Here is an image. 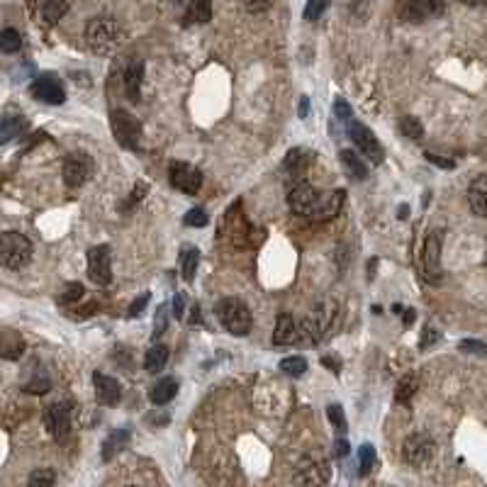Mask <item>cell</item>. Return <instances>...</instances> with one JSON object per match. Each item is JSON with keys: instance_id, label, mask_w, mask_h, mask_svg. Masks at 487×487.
Segmentation results:
<instances>
[{"instance_id": "1", "label": "cell", "mask_w": 487, "mask_h": 487, "mask_svg": "<svg viewBox=\"0 0 487 487\" xmlns=\"http://www.w3.org/2000/svg\"><path fill=\"white\" fill-rule=\"evenodd\" d=\"M86 44L97 57H110L117 52L122 44V30H120L117 20L108 15L93 17L86 25Z\"/></svg>"}, {"instance_id": "2", "label": "cell", "mask_w": 487, "mask_h": 487, "mask_svg": "<svg viewBox=\"0 0 487 487\" xmlns=\"http://www.w3.org/2000/svg\"><path fill=\"white\" fill-rule=\"evenodd\" d=\"M215 314L220 324L234 336H247L254 327L251 307L241 298H225L215 305Z\"/></svg>"}, {"instance_id": "3", "label": "cell", "mask_w": 487, "mask_h": 487, "mask_svg": "<svg viewBox=\"0 0 487 487\" xmlns=\"http://www.w3.org/2000/svg\"><path fill=\"white\" fill-rule=\"evenodd\" d=\"M225 229L229 234V241L234 244L236 249H254L261 244L263 234L261 229H254L251 222L244 217L241 212V200H236L229 210L225 212Z\"/></svg>"}, {"instance_id": "4", "label": "cell", "mask_w": 487, "mask_h": 487, "mask_svg": "<svg viewBox=\"0 0 487 487\" xmlns=\"http://www.w3.org/2000/svg\"><path fill=\"white\" fill-rule=\"evenodd\" d=\"M32 261V241L20 231L0 234V266L8 271H20Z\"/></svg>"}, {"instance_id": "5", "label": "cell", "mask_w": 487, "mask_h": 487, "mask_svg": "<svg viewBox=\"0 0 487 487\" xmlns=\"http://www.w3.org/2000/svg\"><path fill=\"white\" fill-rule=\"evenodd\" d=\"M334 314H336V305L334 303H322L312 309L309 317L303 319V324H298V332H300V341L298 344H307V346H314L319 338L327 334V329L332 327L334 322Z\"/></svg>"}, {"instance_id": "6", "label": "cell", "mask_w": 487, "mask_h": 487, "mask_svg": "<svg viewBox=\"0 0 487 487\" xmlns=\"http://www.w3.org/2000/svg\"><path fill=\"white\" fill-rule=\"evenodd\" d=\"M441 249H443V234L439 229L429 231L421 247V273L429 283L441 280Z\"/></svg>"}, {"instance_id": "7", "label": "cell", "mask_w": 487, "mask_h": 487, "mask_svg": "<svg viewBox=\"0 0 487 487\" xmlns=\"http://www.w3.org/2000/svg\"><path fill=\"white\" fill-rule=\"evenodd\" d=\"M110 127L117 139L120 146L124 149H139V139H142V127H139L137 117L129 115L127 110H113L110 113Z\"/></svg>"}, {"instance_id": "8", "label": "cell", "mask_w": 487, "mask_h": 487, "mask_svg": "<svg viewBox=\"0 0 487 487\" xmlns=\"http://www.w3.org/2000/svg\"><path fill=\"white\" fill-rule=\"evenodd\" d=\"M443 6H446V0H400L397 3V15H400V20L419 25V22L441 15Z\"/></svg>"}, {"instance_id": "9", "label": "cell", "mask_w": 487, "mask_h": 487, "mask_svg": "<svg viewBox=\"0 0 487 487\" xmlns=\"http://www.w3.org/2000/svg\"><path fill=\"white\" fill-rule=\"evenodd\" d=\"M434 453H436L434 439L429 434H421V431L407 436L405 443H402V458H405V463H410L414 468L426 466L434 458Z\"/></svg>"}, {"instance_id": "10", "label": "cell", "mask_w": 487, "mask_h": 487, "mask_svg": "<svg viewBox=\"0 0 487 487\" xmlns=\"http://www.w3.org/2000/svg\"><path fill=\"white\" fill-rule=\"evenodd\" d=\"M88 278L95 285H108L113 280V251L108 244L88 249Z\"/></svg>"}, {"instance_id": "11", "label": "cell", "mask_w": 487, "mask_h": 487, "mask_svg": "<svg viewBox=\"0 0 487 487\" xmlns=\"http://www.w3.org/2000/svg\"><path fill=\"white\" fill-rule=\"evenodd\" d=\"M349 137H351V142L356 144V149H359L370 164L373 166L383 164V156H385L383 146H380L378 137H375L363 122H349Z\"/></svg>"}, {"instance_id": "12", "label": "cell", "mask_w": 487, "mask_h": 487, "mask_svg": "<svg viewBox=\"0 0 487 487\" xmlns=\"http://www.w3.org/2000/svg\"><path fill=\"white\" fill-rule=\"evenodd\" d=\"M71 419H73V407L71 402H54L52 407H46L44 412V426L46 431L57 439V441H66L68 431H71Z\"/></svg>"}, {"instance_id": "13", "label": "cell", "mask_w": 487, "mask_h": 487, "mask_svg": "<svg viewBox=\"0 0 487 487\" xmlns=\"http://www.w3.org/2000/svg\"><path fill=\"white\" fill-rule=\"evenodd\" d=\"M319 198H322V195L317 193L314 185L300 180V183L287 193V207L298 217H312L319 205Z\"/></svg>"}, {"instance_id": "14", "label": "cell", "mask_w": 487, "mask_h": 487, "mask_svg": "<svg viewBox=\"0 0 487 487\" xmlns=\"http://www.w3.org/2000/svg\"><path fill=\"white\" fill-rule=\"evenodd\" d=\"M169 175H171L173 188H178L180 193H185V195H195L202 188V173L195 169V166L185 164V161H173Z\"/></svg>"}, {"instance_id": "15", "label": "cell", "mask_w": 487, "mask_h": 487, "mask_svg": "<svg viewBox=\"0 0 487 487\" xmlns=\"http://www.w3.org/2000/svg\"><path fill=\"white\" fill-rule=\"evenodd\" d=\"M30 93H32V97H37V100L44 105H64L66 103V90H64V86L59 83L57 76H49V73L37 78V81L32 83Z\"/></svg>"}, {"instance_id": "16", "label": "cell", "mask_w": 487, "mask_h": 487, "mask_svg": "<svg viewBox=\"0 0 487 487\" xmlns=\"http://www.w3.org/2000/svg\"><path fill=\"white\" fill-rule=\"evenodd\" d=\"M329 477L327 463L317 461V458H303L295 468V480L303 487H322Z\"/></svg>"}, {"instance_id": "17", "label": "cell", "mask_w": 487, "mask_h": 487, "mask_svg": "<svg viewBox=\"0 0 487 487\" xmlns=\"http://www.w3.org/2000/svg\"><path fill=\"white\" fill-rule=\"evenodd\" d=\"M93 171V159L86 154H71L64 161V183L68 188H81Z\"/></svg>"}, {"instance_id": "18", "label": "cell", "mask_w": 487, "mask_h": 487, "mask_svg": "<svg viewBox=\"0 0 487 487\" xmlns=\"http://www.w3.org/2000/svg\"><path fill=\"white\" fill-rule=\"evenodd\" d=\"M93 385H95V395L100 405H105V407L120 405V400H122V388H120V383L115 378H110V375L97 370V373H93Z\"/></svg>"}, {"instance_id": "19", "label": "cell", "mask_w": 487, "mask_h": 487, "mask_svg": "<svg viewBox=\"0 0 487 487\" xmlns=\"http://www.w3.org/2000/svg\"><path fill=\"white\" fill-rule=\"evenodd\" d=\"M309 161H312V151L298 146V149H290L285 154V161H283V171H285L287 178L303 180V175L307 173V169H309Z\"/></svg>"}, {"instance_id": "20", "label": "cell", "mask_w": 487, "mask_h": 487, "mask_svg": "<svg viewBox=\"0 0 487 487\" xmlns=\"http://www.w3.org/2000/svg\"><path fill=\"white\" fill-rule=\"evenodd\" d=\"M300 341L298 322L290 314H278L276 319V332H273V344L276 346H292Z\"/></svg>"}, {"instance_id": "21", "label": "cell", "mask_w": 487, "mask_h": 487, "mask_svg": "<svg viewBox=\"0 0 487 487\" xmlns=\"http://www.w3.org/2000/svg\"><path fill=\"white\" fill-rule=\"evenodd\" d=\"M344 200H346L344 190H332L329 195H322V198H319L317 210H314L312 217H314V220H319V222L334 220V217L341 212V205H344Z\"/></svg>"}, {"instance_id": "22", "label": "cell", "mask_w": 487, "mask_h": 487, "mask_svg": "<svg viewBox=\"0 0 487 487\" xmlns=\"http://www.w3.org/2000/svg\"><path fill=\"white\" fill-rule=\"evenodd\" d=\"M142 81H144V61L142 59H134L124 68V93H127V97L132 103L142 100Z\"/></svg>"}, {"instance_id": "23", "label": "cell", "mask_w": 487, "mask_h": 487, "mask_svg": "<svg viewBox=\"0 0 487 487\" xmlns=\"http://www.w3.org/2000/svg\"><path fill=\"white\" fill-rule=\"evenodd\" d=\"M468 205L477 217H487V173L477 175L468 188Z\"/></svg>"}, {"instance_id": "24", "label": "cell", "mask_w": 487, "mask_h": 487, "mask_svg": "<svg viewBox=\"0 0 487 487\" xmlns=\"http://www.w3.org/2000/svg\"><path fill=\"white\" fill-rule=\"evenodd\" d=\"M338 159H341V166H344V171L354 180H365V178H368V166L363 164V159H361V156L356 154L354 149H344L341 154H338Z\"/></svg>"}, {"instance_id": "25", "label": "cell", "mask_w": 487, "mask_h": 487, "mask_svg": "<svg viewBox=\"0 0 487 487\" xmlns=\"http://www.w3.org/2000/svg\"><path fill=\"white\" fill-rule=\"evenodd\" d=\"M212 17V3L210 0H190L188 10L183 15L185 25H205Z\"/></svg>"}, {"instance_id": "26", "label": "cell", "mask_w": 487, "mask_h": 487, "mask_svg": "<svg viewBox=\"0 0 487 487\" xmlns=\"http://www.w3.org/2000/svg\"><path fill=\"white\" fill-rule=\"evenodd\" d=\"M25 351V341L15 332H0V359H20Z\"/></svg>"}, {"instance_id": "27", "label": "cell", "mask_w": 487, "mask_h": 487, "mask_svg": "<svg viewBox=\"0 0 487 487\" xmlns=\"http://www.w3.org/2000/svg\"><path fill=\"white\" fill-rule=\"evenodd\" d=\"M129 443V431L127 429H117L113 431V434L108 436L103 441V461H113L115 456H120V453L127 448Z\"/></svg>"}, {"instance_id": "28", "label": "cell", "mask_w": 487, "mask_h": 487, "mask_svg": "<svg viewBox=\"0 0 487 487\" xmlns=\"http://www.w3.org/2000/svg\"><path fill=\"white\" fill-rule=\"evenodd\" d=\"M175 395H178V380L175 378H164L151 388V402L154 405H169Z\"/></svg>"}, {"instance_id": "29", "label": "cell", "mask_w": 487, "mask_h": 487, "mask_svg": "<svg viewBox=\"0 0 487 487\" xmlns=\"http://www.w3.org/2000/svg\"><path fill=\"white\" fill-rule=\"evenodd\" d=\"M27 129V120L22 115H15V117H3L0 120V144L10 142V139H17L22 132Z\"/></svg>"}, {"instance_id": "30", "label": "cell", "mask_w": 487, "mask_h": 487, "mask_svg": "<svg viewBox=\"0 0 487 487\" xmlns=\"http://www.w3.org/2000/svg\"><path fill=\"white\" fill-rule=\"evenodd\" d=\"M417 390H419V375L417 373L402 375V380L397 383V390H395V400L400 402V405H407V402L417 395Z\"/></svg>"}, {"instance_id": "31", "label": "cell", "mask_w": 487, "mask_h": 487, "mask_svg": "<svg viewBox=\"0 0 487 487\" xmlns=\"http://www.w3.org/2000/svg\"><path fill=\"white\" fill-rule=\"evenodd\" d=\"M166 361H169V346L156 344V346H151V349L146 351L144 368L149 370V373H161V370H164V365H166Z\"/></svg>"}, {"instance_id": "32", "label": "cell", "mask_w": 487, "mask_h": 487, "mask_svg": "<svg viewBox=\"0 0 487 487\" xmlns=\"http://www.w3.org/2000/svg\"><path fill=\"white\" fill-rule=\"evenodd\" d=\"M66 12H68L66 0H46L44 6H41V20H44L46 25H57Z\"/></svg>"}, {"instance_id": "33", "label": "cell", "mask_w": 487, "mask_h": 487, "mask_svg": "<svg viewBox=\"0 0 487 487\" xmlns=\"http://www.w3.org/2000/svg\"><path fill=\"white\" fill-rule=\"evenodd\" d=\"M198 263H200V251L198 249H185L180 254V271H183V278L185 280H193L195 278V271H198Z\"/></svg>"}, {"instance_id": "34", "label": "cell", "mask_w": 487, "mask_h": 487, "mask_svg": "<svg viewBox=\"0 0 487 487\" xmlns=\"http://www.w3.org/2000/svg\"><path fill=\"white\" fill-rule=\"evenodd\" d=\"M22 46V37L17 30H12V27H6V30L0 32V52L6 54H15L20 52Z\"/></svg>"}, {"instance_id": "35", "label": "cell", "mask_w": 487, "mask_h": 487, "mask_svg": "<svg viewBox=\"0 0 487 487\" xmlns=\"http://www.w3.org/2000/svg\"><path fill=\"white\" fill-rule=\"evenodd\" d=\"M57 482V472L52 468H37L27 480V487H54Z\"/></svg>"}, {"instance_id": "36", "label": "cell", "mask_w": 487, "mask_h": 487, "mask_svg": "<svg viewBox=\"0 0 487 487\" xmlns=\"http://www.w3.org/2000/svg\"><path fill=\"white\" fill-rule=\"evenodd\" d=\"M280 370L285 375H303L305 370H307V361L303 359V356H287V359L280 361Z\"/></svg>"}, {"instance_id": "37", "label": "cell", "mask_w": 487, "mask_h": 487, "mask_svg": "<svg viewBox=\"0 0 487 487\" xmlns=\"http://www.w3.org/2000/svg\"><path fill=\"white\" fill-rule=\"evenodd\" d=\"M375 466V448L370 443H363L359 451V472L361 475H368Z\"/></svg>"}, {"instance_id": "38", "label": "cell", "mask_w": 487, "mask_h": 487, "mask_svg": "<svg viewBox=\"0 0 487 487\" xmlns=\"http://www.w3.org/2000/svg\"><path fill=\"white\" fill-rule=\"evenodd\" d=\"M400 132L410 139H421L424 137V127L417 117H402L400 120Z\"/></svg>"}, {"instance_id": "39", "label": "cell", "mask_w": 487, "mask_h": 487, "mask_svg": "<svg viewBox=\"0 0 487 487\" xmlns=\"http://www.w3.org/2000/svg\"><path fill=\"white\" fill-rule=\"evenodd\" d=\"M458 351L487 359V344H485V341H475V338H463L461 344H458Z\"/></svg>"}, {"instance_id": "40", "label": "cell", "mask_w": 487, "mask_h": 487, "mask_svg": "<svg viewBox=\"0 0 487 487\" xmlns=\"http://www.w3.org/2000/svg\"><path fill=\"white\" fill-rule=\"evenodd\" d=\"M327 6H329V0H307V6H305V20H309V22L319 20V15L327 10Z\"/></svg>"}, {"instance_id": "41", "label": "cell", "mask_w": 487, "mask_h": 487, "mask_svg": "<svg viewBox=\"0 0 487 487\" xmlns=\"http://www.w3.org/2000/svg\"><path fill=\"white\" fill-rule=\"evenodd\" d=\"M349 12L354 20H365L370 15V0H349Z\"/></svg>"}, {"instance_id": "42", "label": "cell", "mask_w": 487, "mask_h": 487, "mask_svg": "<svg viewBox=\"0 0 487 487\" xmlns=\"http://www.w3.org/2000/svg\"><path fill=\"white\" fill-rule=\"evenodd\" d=\"M52 388V383H49V378L46 375H37L32 383L25 385V392H30V395H44L46 390Z\"/></svg>"}, {"instance_id": "43", "label": "cell", "mask_w": 487, "mask_h": 487, "mask_svg": "<svg viewBox=\"0 0 487 487\" xmlns=\"http://www.w3.org/2000/svg\"><path fill=\"white\" fill-rule=\"evenodd\" d=\"M327 414H329V421L334 424V429H336V431H346V417H344V410H341V407H338V405H329Z\"/></svg>"}, {"instance_id": "44", "label": "cell", "mask_w": 487, "mask_h": 487, "mask_svg": "<svg viewBox=\"0 0 487 487\" xmlns=\"http://www.w3.org/2000/svg\"><path fill=\"white\" fill-rule=\"evenodd\" d=\"M185 225L188 227H205L207 225V215L202 207H195V210H190L188 215H185Z\"/></svg>"}, {"instance_id": "45", "label": "cell", "mask_w": 487, "mask_h": 487, "mask_svg": "<svg viewBox=\"0 0 487 487\" xmlns=\"http://www.w3.org/2000/svg\"><path fill=\"white\" fill-rule=\"evenodd\" d=\"M83 292H86V290H83L81 283H71V285H68L66 290H64L61 300H64L66 305H68V303H78V300L83 298Z\"/></svg>"}, {"instance_id": "46", "label": "cell", "mask_w": 487, "mask_h": 487, "mask_svg": "<svg viewBox=\"0 0 487 487\" xmlns=\"http://www.w3.org/2000/svg\"><path fill=\"white\" fill-rule=\"evenodd\" d=\"M439 341V332H436L431 324H426L424 327V334H421V341H419V349H429L431 344H436Z\"/></svg>"}, {"instance_id": "47", "label": "cell", "mask_w": 487, "mask_h": 487, "mask_svg": "<svg viewBox=\"0 0 487 487\" xmlns=\"http://www.w3.org/2000/svg\"><path fill=\"white\" fill-rule=\"evenodd\" d=\"M334 115H336L338 120H351V115H354V110H351V105L346 103L344 97H338L336 103H334Z\"/></svg>"}, {"instance_id": "48", "label": "cell", "mask_w": 487, "mask_h": 487, "mask_svg": "<svg viewBox=\"0 0 487 487\" xmlns=\"http://www.w3.org/2000/svg\"><path fill=\"white\" fill-rule=\"evenodd\" d=\"M249 12H266L273 6V0H241Z\"/></svg>"}, {"instance_id": "49", "label": "cell", "mask_w": 487, "mask_h": 487, "mask_svg": "<svg viewBox=\"0 0 487 487\" xmlns=\"http://www.w3.org/2000/svg\"><path fill=\"white\" fill-rule=\"evenodd\" d=\"M149 298H151L149 292H144V295H139V298L132 303V307H129L127 317H139V314H142V309L146 307V303H149Z\"/></svg>"}, {"instance_id": "50", "label": "cell", "mask_w": 487, "mask_h": 487, "mask_svg": "<svg viewBox=\"0 0 487 487\" xmlns=\"http://www.w3.org/2000/svg\"><path fill=\"white\" fill-rule=\"evenodd\" d=\"M166 309H169V307H166V305H161V307H159V312H156V327H154V336H161V334L166 332V319H169V317H166Z\"/></svg>"}, {"instance_id": "51", "label": "cell", "mask_w": 487, "mask_h": 487, "mask_svg": "<svg viewBox=\"0 0 487 487\" xmlns=\"http://www.w3.org/2000/svg\"><path fill=\"white\" fill-rule=\"evenodd\" d=\"M426 161H431V164H434V166H439V169H453V166H456L451 159H443V156L429 154V151H426Z\"/></svg>"}, {"instance_id": "52", "label": "cell", "mask_w": 487, "mask_h": 487, "mask_svg": "<svg viewBox=\"0 0 487 487\" xmlns=\"http://www.w3.org/2000/svg\"><path fill=\"white\" fill-rule=\"evenodd\" d=\"M349 451H351L349 441H346V439H336V443H334V456H336V458H346V456H349Z\"/></svg>"}, {"instance_id": "53", "label": "cell", "mask_w": 487, "mask_h": 487, "mask_svg": "<svg viewBox=\"0 0 487 487\" xmlns=\"http://www.w3.org/2000/svg\"><path fill=\"white\" fill-rule=\"evenodd\" d=\"M173 314L178 319H183V314H185V295L183 292H178L175 295V300H173Z\"/></svg>"}, {"instance_id": "54", "label": "cell", "mask_w": 487, "mask_h": 487, "mask_svg": "<svg viewBox=\"0 0 487 487\" xmlns=\"http://www.w3.org/2000/svg\"><path fill=\"white\" fill-rule=\"evenodd\" d=\"M298 115H300V117H307V115H309V100H307V97H303V100H300Z\"/></svg>"}, {"instance_id": "55", "label": "cell", "mask_w": 487, "mask_h": 487, "mask_svg": "<svg viewBox=\"0 0 487 487\" xmlns=\"http://www.w3.org/2000/svg\"><path fill=\"white\" fill-rule=\"evenodd\" d=\"M322 365H329V368H332L334 373H338V363H336V361L329 359V356H322Z\"/></svg>"}, {"instance_id": "56", "label": "cell", "mask_w": 487, "mask_h": 487, "mask_svg": "<svg viewBox=\"0 0 487 487\" xmlns=\"http://www.w3.org/2000/svg\"><path fill=\"white\" fill-rule=\"evenodd\" d=\"M463 6H470V8H482L487 6V0H461Z\"/></svg>"}, {"instance_id": "57", "label": "cell", "mask_w": 487, "mask_h": 487, "mask_svg": "<svg viewBox=\"0 0 487 487\" xmlns=\"http://www.w3.org/2000/svg\"><path fill=\"white\" fill-rule=\"evenodd\" d=\"M193 322H195V324L200 322V307H198V305L193 307Z\"/></svg>"}, {"instance_id": "58", "label": "cell", "mask_w": 487, "mask_h": 487, "mask_svg": "<svg viewBox=\"0 0 487 487\" xmlns=\"http://www.w3.org/2000/svg\"><path fill=\"white\" fill-rule=\"evenodd\" d=\"M414 322V312H412V309H407L405 312V324H412Z\"/></svg>"}, {"instance_id": "59", "label": "cell", "mask_w": 487, "mask_h": 487, "mask_svg": "<svg viewBox=\"0 0 487 487\" xmlns=\"http://www.w3.org/2000/svg\"><path fill=\"white\" fill-rule=\"evenodd\" d=\"M129 487H132V485H129Z\"/></svg>"}]
</instances>
